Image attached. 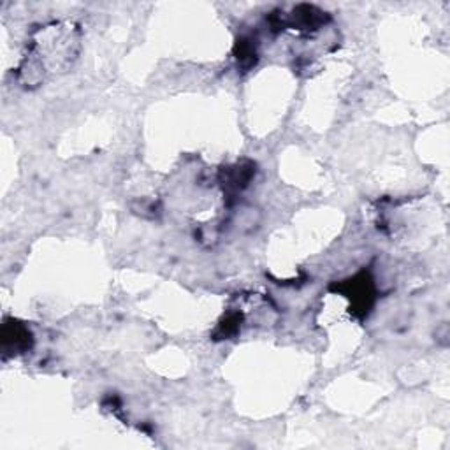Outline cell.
<instances>
[{"label":"cell","mask_w":450,"mask_h":450,"mask_svg":"<svg viewBox=\"0 0 450 450\" xmlns=\"http://www.w3.org/2000/svg\"><path fill=\"white\" fill-rule=\"evenodd\" d=\"M341 290L347 292V297L352 301L354 311H361V315H368L373 301H375V285L369 273H361L354 278L341 283Z\"/></svg>","instance_id":"6da1fadb"},{"label":"cell","mask_w":450,"mask_h":450,"mask_svg":"<svg viewBox=\"0 0 450 450\" xmlns=\"http://www.w3.org/2000/svg\"><path fill=\"white\" fill-rule=\"evenodd\" d=\"M254 172L255 169L252 162H241V164L233 165V168H227L221 172L224 190L227 193H231V196H236L238 192H241L250 183Z\"/></svg>","instance_id":"7a4b0ae2"},{"label":"cell","mask_w":450,"mask_h":450,"mask_svg":"<svg viewBox=\"0 0 450 450\" xmlns=\"http://www.w3.org/2000/svg\"><path fill=\"white\" fill-rule=\"evenodd\" d=\"M32 336L22 324H8L4 327V348L11 347L13 350H25L30 347Z\"/></svg>","instance_id":"3957f363"},{"label":"cell","mask_w":450,"mask_h":450,"mask_svg":"<svg viewBox=\"0 0 450 450\" xmlns=\"http://www.w3.org/2000/svg\"><path fill=\"white\" fill-rule=\"evenodd\" d=\"M240 325H241V315L233 313L229 315V317H225V320L218 325V332H220L221 338H229V336H233L234 332H238Z\"/></svg>","instance_id":"277c9868"},{"label":"cell","mask_w":450,"mask_h":450,"mask_svg":"<svg viewBox=\"0 0 450 450\" xmlns=\"http://www.w3.org/2000/svg\"><path fill=\"white\" fill-rule=\"evenodd\" d=\"M238 50H240V53H238L240 55L238 60H240L245 67H252V65L255 64V57H257L254 44L248 43V41H243V43L238 44Z\"/></svg>","instance_id":"5b68a950"}]
</instances>
